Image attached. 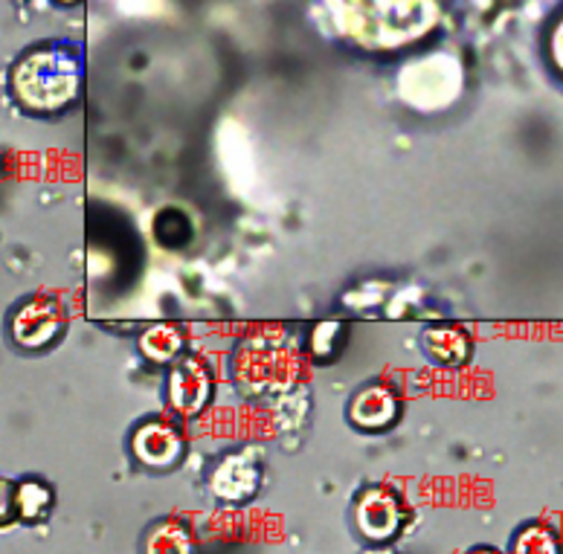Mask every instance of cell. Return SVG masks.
Returning a JSON list of instances; mask_svg holds the SVG:
<instances>
[{
  "instance_id": "6da1fadb",
  "label": "cell",
  "mask_w": 563,
  "mask_h": 554,
  "mask_svg": "<svg viewBox=\"0 0 563 554\" xmlns=\"http://www.w3.org/2000/svg\"><path fill=\"white\" fill-rule=\"evenodd\" d=\"M18 108L33 117L67 111L81 90V56L67 41H38L26 47L9 73Z\"/></svg>"
},
{
  "instance_id": "7a4b0ae2",
  "label": "cell",
  "mask_w": 563,
  "mask_h": 554,
  "mask_svg": "<svg viewBox=\"0 0 563 554\" xmlns=\"http://www.w3.org/2000/svg\"><path fill=\"white\" fill-rule=\"evenodd\" d=\"M299 375V352L282 329H258L233 354V378L244 395H271Z\"/></svg>"
},
{
  "instance_id": "3957f363",
  "label": "cell",
  "mask_w": 563,
  "mask_h": 554,
  "mask_svg": "<svg viewBox=\"0 0 563 554\" xmlns=\"http://www.w3.org/2000/svg\"><path fill=\"white\" fill-rule=\"evenodd\" d=\"M354 534L366 546H389L393 540L401 538L407 522L412 520V508L398 488L387 483L363 485L352 497V511H349Z\"/></svg>"
},
{
  "instance_id": "277c9868",
  "label": "cell",
  "mask_w": 563,
  "mask_h": 554,
  "mask_svg": "<svg viewBox=\"0 0 563 554\" xmlns=\"http://www.w3.org/2000/svg\"><path fill=\"white\" fill-rule=\"evenodd\" d=\"M70 313L56 293H33L18 302L9 313V340L21 352H44L53 348L67 334Z\"/></svg>"
},
{
  "instance_id": "5b68a950",
  "label": "cell",
  "mask_w": 563,
  "mask_h": 554,
  "mask_svg": "<svg viewBox=\"0 0 563 554\" xmlns=\"http://www.w3.org/2000/svg\"><path fill=\"white\" fill-rule=\"evenodd\" d=\"M216 395V369L207 357L195 352H184L175 363H169L166 375V407L177 418L201 416Z\"/></svg>"
},
{
  "instance_id": "8992f818",
  "label": "cell",
  "mask_w": 563,
  "mask_h": 554,
  "mask_svg": "<svg viewBox=\"0 0 563 554\" xmlns=\"http://www.w3.org/2000/svg\"><path fill=\"white\" fill-rule=\"evenodd\" d=\"M349 424L357 433L380 435L389 433L404 416V395L401 389L389 380L378 378L369 380L354 389L352 401H349Z\"/></svg>"
},
{
  "instance_id": "52a82bcc",
  "label": "cell",
  "mask_w": 563,
  "mask_h": 554,
  "mask_svg": "<svg viewBox=\"0 0 563 554\" xmlns=\"http://www.w3.org/2000/svg\"><path fill=\"white\" fill-rule=\"evenodd\" d=\"M131 456L137 458L140 465L157 474H166L172 467L180 465L186 453V442L180 426L172 418L148 416L143 418L134 430H131Z\"/></svg>"
},
{
  "instance_id": "ba28073f",
  "label": "cell",
  "mask_w": 563,
  "mask_h": 554,
  "mask_svg": "<svg viewBox=\"0 0 563 554\" xmlns=\"http://www.w3.org/2000/svg\"><path fill=\"white\" fill-rule=\"evenodd\" d=\"M262 458L253 451L224 453L216 465L210 467L207 485L216 494V499L227 506H244L262 490Z\"/></svg>"
},
{
  "instance_id": "9c48e42d",
  "label": "cell",
  "mask_w": 563,
  "mask_h": 554,
  "mask_svg": "<svg viewBox=\"0 0 563 554\" xmlns=\"http://www.w3.org/2000/svg\"><path fill=\"white\" fill-rule=\"evenodd\" d=\"M421 352L442 369H462L474 357V337L459 322H435L421 331Z\"/></svg>"
},
{
  "instance_id": "30bf717a",
  "label": "cell",
  "mask_w": 563,
  "mask_h": 554,
  "mask_svg": "<svg viewBox=\"0 0 563 554\" xmlns=\"http://www.w3.org/2000/svg\"><path fill=\"white\" fill-rule=\"evenodd\" d=\"M56 508V490L47 479L41 476H26L21 483H15V511L18 522L24 525H41L47 522L49 514Z\"/></svg>"
},
{
  "instance_id": "8fae6325",
  "label": "cell",
  "mask_w": 563,
  "mask_h": 554,
  "mask_svg": "<svg viewBox=\"0 0 563 554\" xmlns=\"http://www.w3.org/2000/svg\"><path fill=\"white\" fill-rule=\"evenodd\" d=\"M143 554H195L192 525L180 517H163L145 529Z\"/></svg>"
},
{
  "instance_id": "7c38bea8",
  "label": "cell",
  "mask_w": 563,
  "mask_h": 554,
  "mask_svg": "<svg viewBox=\"0 0 563 554\" xmlns=\"http://www.w3.org/2000/svg\"><path fill=\"white\" fill-rule=\"evenodd\" d=\"M140 352H143L145 361L157 363V366H169V363H175L186 352L184 329L172 325V322H157V325L143 331Z\"/></svg>"
},
{
  "instance_id": "4fadbf2b",
  "label": "cell",
  "mask_w": 563,
  "mask_h": 554,
  "mask_svg": "<svg viewBox=\"0 0 563 554\" xmlns=\"http://www.w3.org/2000/svg\"><path fill=\"white\" fill-rule=\"evenodd\" d=\"M349 325L343 320H325L317 322L314 329L308 331L306 348L311 354V361L320 363V366H331V363L340 361V354L346 348Z\"/></svg>"
},
{
  "instance_id": "5bb4252c",
  "label": "cell",
  "mask_w": 563,
  "mask_h": 554,
  "mask_svg": "<svg viewBox=\"0 0 563 554\" xmlns=\"http://www.w3.org/2000/svg\"><path fill=\"white\" fill-rule=\"evenodd\" d=\"M508 554H561V538L549 522H523L508 543Z\"/></svg>"
},
{
  "instance_id": "9a60e30c",
  "label": "cell",
  "mask_w": 563,
  "mask_h": 554,
  "mask_svg": "<svg viewBox=\"0 0 563 554\" xmlns=\"http://www.w3.org/2000/svg\"><path fill=\"white\" fill-rule=\"evenodd\" d=\"M15 483L7 479V476H0V529H9V525H15Z\"/></svg>"
},
{
  "instance_id": "2e32d148",
  "label": "cell",
  "mask_w": 563,
  "mask_h": 554,
  "mask_svg": "<svg viewBox=\"0 0 563 554\" xmlns=\"http://www.w3.org/2000/svg\"><path fill=\"white\" fill-rule=\"evenodd\" d=\"M467 554H499V552H497V549H492V546H476V549H471Z\"/></svg>"
}]
</instances>
